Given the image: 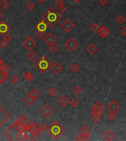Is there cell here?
Listing matches in <instances>:
<instances>
[{
    "mask_svg": "<svg viewBox=\"0 0 126 141\" xmlns=\"http://www.w3.org/2000/svg\"><path fill=\"white\" fill-rule=\"evenodd\" d=\"M43 21H44L50 27H54L62 18V16L54 7H51L41 16Z\"/></svg>",
    "mask_w": 126,
    "mask_h": 141,
    "instance_id": "6da1fadb",
    "label": "cell"
},
{
    "mask_svg": "<svg viewBox=\"0 0 126 141\" xmlns=\"http://www.w3.org/2000/svg\"><path fill=\"white\" fill-rule=\"evenodd\" d=\"M46 131L53 139L58 140L66 132V129L58 121H55L53 123H52L51 125L47 127Z\"/></svg>",
    "mask_w": 126,
    "mask_h": 141,
    "instance_id": "7a4b0ae2",
    "label": "cell"
},
{
    "mask_svg": "<svg viewBox=\"0 0 126 141\" xmlns=\"http://www.w3.org/2000/svg\"><path fill=\"white\" fill-rule=\"evenodd\" d=\"M35 67L43 74H45L49 68L52 67V63L47 60V58L44 56L41 57V58L35 64Z\"/></svg>",
    "mask_w": 126,
    "mask_h": 141,
    "instance_id": "3957f363",
    "label": "cell"
},
{
    "mask_svg": "<svg viewBox=\"0 0 126 141\" xmlns=\"http://www.w3.org/2000/svg\"><path fill=\"white\" fill-rule=\"evenodd\" d=\"M64 47L65 48L69 50V51H73L75 49H76L78 47V43L73 38H69L65 43H64Z\"/></svg>",
    "mask_w": 126,
    "mask_h": 141,
    "instance_id": "277c9868",
    "label": "cell"
},
{
    "mask_svg": "<svg viewBox=\"0 0 126 141\" xmlns=\"http://www.w3.org/2000/svg\"><path fill=\"white\" fill-rule=\"evenodd\" d=\"M61 27L62 28L63 31L66 32V33H69L75 28V24L69 19H66L61 24Z\"/></svg>",
    "mask_w": 126,
    "mask_h": 141,
    "instance_id": "5b68a950",
    "label": "cell"
},
{
    "mask_svg": "<svg viewBox=\"0 0 126 141\" xmlns=\"http://www.w3.org/2000/svg\"><path fill=\"white\" fill-rule=\"evenodd\" d=\"M22 45L27 50H32L34 47L36 46V42L31 37L29 36L24 41V42L22 43Z\"/></svg>",
    "mask_w": 126,
    "mask_h": 141,
    "instance_id": "8992f818",
    "label": "cell"
},
{
    "mask_svg": "<svg viewBox=\"0 0 126 141\" xmlns=\"http://www.w3.org/2000/svg\"><path fill=\"white\" fill-rule=\"evenodd\" d=\"M17 132H18L17 129L13 126V125H12L10 127H9V128L7 129V130H6V132H4V135L9 138V140L13 141V140H14V138H13V137L16 138Z\"/></svg>",
    "mask_w": 126,
    "mask_h": 141,
    "instance_id": "52a82bcc",
    "label": "cell"
},
{
    "mask_svg": "<svg viewBox=\"0 0 126 141\" xmlns=\"http://www.w3.org/2000/svg\"><path fill=\"white\" fill-rule=\"evenodd\" d=\"M10 115L0 107V128L4 124L6 121L10 119Z\"/></svg>",
    "mask_w": 126,
    "mask_h": 141,
    "instance_id": "ba28073f",
    "label": "cell"
},
{
    "mask_svg": "<svg viewBox=\"0 0 126 141\" xmlns=\"http://www.w3.org/2000/svg\"><path fill=\"white\" fill-rule=\"evenodd\" d=\"M10 30V27L4 21H0V35L4 36L5 34L8 33Z\"/></svg>",
    "mask_w": 126,
    "mask_h": 141,
    "instance_id": "9c48e42d",
    "label": "cell"
},
{
    "mask_svg": "<svg viewBox=\"0 0 126 141\" xmlns=\"http://www.w3.org/2000/svg\"><path fill=\"white\" fill-rule=\"evenodd\" d=\"M120 107H121L120 105L115 100H112L107 106V108L109 110V111L114 112H117L118 110L120 109Z\"/></svg>",
    "mask_w": 126,
    "mask_h": 141,
    "instance_id": "30bf717a",
    "label": "cell"
},
{
    "mask_svg": "<svg viewBox=\"0 0 126 141\" xmlns=\"http://www.w3.org/2000/svg\"><path fill=\"white\" fill-rule=\"evenodd\" d=\"M41 114H42L44 117L49 118V117H50V116L52 115V113L54 112V110L51 108L50 106L46 105V106H44V107L41 110Z\"/></svg>",
    "mask_w": 126,
    "mask_h": 141,
    "instance_id": "8fae6325",
    "label": "cell"
},
{
    "mask_svg": "<svg viewBox=\"0 0 126 141\" xmlns=\"http://www.w3.org/2000/svg\"><path fill=\"white\" fill-rule=\"evenodd\" d=\"M97 34L103 38H106L109 34H110V30L108 27L103 26L101 27L99 30H97Z\"/></svg>",
    "mask_w": 126,
    "mask_h": 141,
    "instance_id": "7c38bea8",
    "label": "cell"
},
{
    "mask_svg": "<svg viewBox=\"0 0 126 141\" xmlns=\"http://www.w3.org/2000/svg\"><path fill=\"white\" fill-rule=\"evenodd\" d=\"M51 69L55 74H59L63 71V67L61 63H59L58 62H56L55 64L52 65Z\"/></svg>",
    "mask_w": 126,
    "mask_h": 141,
    "instance_id": "4fadbf2b",
    "label": "cell"
},
{
    "mask_svg": "<svg viewBox=\"0 0 126 141\" xmlns=\"http://www.w3.org/2000/svg\"><path fill=\"white\" fill-rule=\"evenodd\" d=\"M44 42L49 46V45H50V44H53V43L55 42L56 38H55L51 32H49V33H48L47 35H44Z\"/></svg>",
    "mask_w": 126,
    "mask_h": 141,
    "instance_id": "5bb4252c",
    "label": "cell"
},
{
    "mask_svg": "<svg viewBox=\"0 0 126 141\" xmlns=\"http://www.w3.org/2000/svg\"><path fill=\"white\" fill-rule=\"evenodd\" d=\"M48 27H49V25L43 20L39 21L35 26V28H36L37 30L41 32H45L46 30H47Z\"/></svg>",
    "mask_w": 126,
    "mask_h": 141,
    "instance_id": "9a60e30c",
    "label": "cell"
},
{
    "mask_svg": "<svg viewBox=\"0 0 126 141\" xmlns=\"http://www.w3.org/2000/svg\"><path fill=\"white\" fill-rule=\"evenodd\" d=\"M91 112H92V115H91V118H92V120L95 123L99 122L100 120L101 119V114H100V113H98V112H95V111L92 110L91 111Z\"/></svg>",
    "mask_w": 126,
    "mask_h": 141,
    "instance_id": "2e32d148",
    "label": "cell"
},
{
    "mask_svg": "<svg viewBox=\"0 0 126 141\" xmlns=\"http://www.w3.org/2000/svg\"><path fill=\"white\" fill-rule=\"evenodd\" d=\"M27 58L31 60V61H35V60H37L38 58V54L34 51V50H31L28 54H27Z\"/></svg>",
    "mask_w": 126,
    "mask_h": 141,
    "instance_id": "e0dca14e",
    "label": "cell"
},
{
    "mask_svg": "<svg viewBox=\"0 0 126 141\" xmlns=\"http://www.w3.org/2000/svg\"><path fill=\"white\" fill-rule=\"evenodd\" d=\"M58 104H59L61 107H66V106L68 105V104L69 103V100L68 99V98H67L66 96L63 95V96H61V97L58 99Z\"/></svg>",
    "mask_w": 126,
    "mask_h": 141,
    "instance_id": "ac0fdd59",
    "label": "cell"
},
{
    "mask_svg": "<svg viewBox=\"0 0 126 141\" xmlns=\"http://www.w3.org/2000/svg\"><path fill=\"white\" fill-rule=\"evenodd\" d=\"M92 110H94L100 114H102L103 112V106L100 102H96L95 105L92 107Z\"/></svg>",
    "mask_w": 126,
    "mask_h": 141,
    "instance_id": "d6986e66",
    "label": "cell"
},
{
    "mask_svg": "<svg viewBox=\"0 0 126 141\" xmlns=\"http://www.w3.org/2000/svg\"><path fill=\"white\" fill-rule=\"evenodd\" d=\"M86 50H87V51H88L89 54H95L96 51H97L98 48L96 47L94 44H90L87 47V48H86Z\"/></svg>",
    "mask_w": 126,
    "mask_h": 141,
    "instance_id": "ffe728a7",
    "label": "cell"
},
{
    "mask_svg": "<svg viewBox=\"0 0 126 141\" xmlns=\"http://www.w3.org/2000/svg\"><path fill=\"white\" fill-rule=\"evenodd\" d=\"M0 69H1V70L2 71V72L4 73L6 75H7V74L11 71V68H10L8 65L4 64V63L0 66Z\"/></svg>",
    "mask_w": 126,
    "mask_h": 141,
    "instance_id": "44dd1931",
    "label": "cell"
},
{
    "mask_svg": "<svg viewBox=\"0 0 126 141\" xmlns=\"http://www.w3.org/2000/svg\"><path fill=\"white\" fill-rule=\"evenodd\" d=\"M114 137V135L111 132L110 130H107V131L104 133V135H103L104 139L107 141H111V140H113Z\"/></svg>",
    "mask_w": 126,
    "mask_h": 141,
    "instance_id": "7402d4cb",
    "label": "cell"
},
{
    "mask_svg": "<svg viewBox=\"0 0 126 141\" xmlns=\"http://www.w3.org/2000/svg\"><path fill=\"white\" fill-rule=\"evenodd\" d=\"M23 76H24V79H25L27 82H32V80L34 79V76L32 74L30 71H26L24 73V75H23Z\"/></svg>",
    "mask_w": 126,
    "mask_h": 141,
    "instance_id": "603a6c76",
    "label": "cell"
},
{
    "mask_svg": "<svg viewBox=\"0 0 126 141\" xmlns=\"http://www.w3.org/2000/svg\"><path fill=\"white\" fill-rule=\"evenodd\" d=\"M24 137H25V139L27 140V141H30V140H32V138H33L34 136V133L32 132L31 130L30 129H27L26 131L24 132Z\"/></svg>",
    "mask_w": 126,
    "mask_h": 141,
    "instance_id": "cb8c5ba5",
    "label": "cell"
},
{
    "mask_svg": "<svg viewBox=\"0 0 126 141\" xmlns=\"http://www.w3.org/2000/svg\"><path fill=\"white\" fill-rule=\"evenodd\" d=\"M24 101L26 102V104H27L28 105H32L34 103H35V99L31 96L30 94L25 98V99H24Z\"/></svg>",
    "mask_w": 126,
    "mask_h": 141,
    "instance_id": "d4e9b609",
    "label": "cell"
},
{
    "mask_svg": "<svg viewBox=\"0 0 126 141\" xmlns=\"http://www.w3.org/2000/svg\"><path fill=\"white\" fill-rule=\"evenodd\" d=\"M10 3L8 2L7 0H2L1 2H0V7L3 10H7L9 7H10Z\"/></svg>",
    "mask_w": 126,
    "mask_h": 141,
    "instance_id": "484cf974",
    "label": "cell"
},
{
    "mask_svg": "<svg viewBox=\"0 0 126 141\" xmlns=\"http://www.w3.org/2000/svg\"><path fill=\"white\" fill-rule=\"evenodd\" d=\"M69 69L72 72L76 73V72H78L79 70H80V65L77 63H73L69 66Z\"/></svg>",
    "mask_w": 126,
    "mask_h": 141,
    "instance_id": "4316f807",
    "label": "cell"
},
{
    "mask_svg": "<svg viewBox=\"0 0 126 141\" xmlns=\"http://www.w3.org/2000/svg\"><path fill=\"white\" fill-rule=\"evenodd\" d=\"M49 49L51 52L52 53H55L58 49H59V47L55 44V43H53L50 45H49Z\"/></svg>",
    "mask_w": 126,
    "mask_h": 141,
    "instance_id": "83f0119b",
    "label": "cell"
},
{
    "mask_svg": "<svg viewBox=\"0 0 126 141\" xmlns=\"http://www.w3.org/2000/svg\"><path fill=\"white\" fill-rule=\"evenodd\" d=\"M90 133H91V129L87 126H84L80 130V134L81 135H86V134H90Z\"/></svg>",
    "mask_w": 126,
    "mask_h": 141,
    "instance_id": "f1b7e54d",
    "label": "cell"
},
{
    "mask_svg": "<svg viewBox=\"0 0 126 141\" xmlns=\"http://www.w3.org/2000/svg\"><path fill=\"white\" fill-rule=\"evenodd\" d=\"M30 95H31V96H32L35 100L40 96V95H41V94H40V92L38 91V90H36V89H32L31 91V92L30 93Z\"/></svg>",
    "mask_w": 126,
    "mask_h": 141,
    "instance_id": "f546056e",
    "label": "cell"
},
{
    "mask_svg": "<svg viewBox=\"0 0 126 141\" xmlns=\"http://www.w3.org/2000/svg\"><path fill=\"white\" fill-rule=\"evenodd\" d=\"M107 118H108L109 121H114V120L117 118L116 112L110 111V112L107 114Z\"/></svg>",
    "mask_w": 126,
    "mask_h": 141,
    "instance_id": "4dcf8cb0",
    "label": "cell"
},
{
    "mask_svg": "<svg viewBox=\"0 0 126 141\" xmlns=\"http://www.w3.org/2000/svg\"><path fill=\"white\" fill-rule=\"evenodd\" d=\"M16 139L18 140V141H23L24 139H25V137H24V133L23 131H20V132H18L17 134H16Z\"/></svg>",
    "mask_w": 126,
    "mask_h": 141,
    "instance_id": "1f68e13d",
    "label": "cell"
},
{
    "mask_svg": "<svg viewBox=\"0 0 126 141\" xmlns=\"http://www.w3.org/2000/svg\"><path fill=\"white\" fill-rule=\"evenodd\" d=\"M47 93L49 95V96H51V97H54V96L57 94V91H56V89H55V88L51 87V88L48 90Z\"/></svg>",
    "mask_w": 126,
    "mask_h": 141,
    "instance_id": "d6a6232c",
    "label": "cell"
},
{
    "mask_svg": "<svg viewBox=\"0 0 126 141\" xmlns=\"http://www.w3.org/2000/svg\"><path fill=\"white\" fill-rule=\"evenodd\" d=\"M116 20H117V21L120 24H123L125 23L126 18L124 16H123V15H120V16H117V18Z\"/></svg>",
    "mask_w": 126,
    "mask_h": 141,
    "instance_id": "836d02e7",
    "label": "cell"
},
{
    "mask_svg": "<svg viewBox=\"0 0 126 141\" xmlns=\"http://www.w3.org/2000/svg\"><path fill=\"white\" fill-rule=\"evenodd\" d=\"M30 130H31L32 132L35 134L36 132H38V126H37L35 123H32L31 125L30 126Z\"/></svg>",
    "mask_w": 126,
    "mask_h": 141,
    "instance_id": "e575fe53",
    "label": "cell"
},
{
    "mask_svg": "<svg viewBox=\"0 0 126 141\" xmlns=\"http://www.w3.org/2000/svg\"><path fill=\"white\" fill-rule=\"evenodd\" d=\"M9 45V41H7L6 39L3 38L0 41V47L1 48H6Z\"/></svg>",
    "mask_w": 126,
    "mask_h": 141,
    "instance_id": "d590c367",
    "label": "cell"
},
{
    "mask_svg": "<svg viewBox=\"0 0 126 141\" xmlns=\"http://www.w3.org/2000/svg\"><path fill=\"white\" fill-rule=\"evenodd\" d=\"M7 76L4 73L2 72V71L0 69V84H2L6 79H7Z\"/></svg>",
    "mask_w": 126,
    "mask_h": 141,
    "instance_id": "8d00e7d4",
    "label": "cell"
},
{
    "mask_svg": "<svg viewBox=\"0 0 126 141\" xmlns=\"http://www.w3.org/2000/svg\"><path fill=\"white\" fill-rule=\"evenodd\" d=\"M44 32H41V31H38L37 30V32L35 33V36L38 38V39H41L44 37Z\"/></svg>",
    "mask_w": 126,
    "mask_h": 141,
    "instance_id": "74e56055",
    "label": "cell"
},
{
    "mask_svg": "<svg viewBox=\"0 0 126 141\" xmlns=\"http://www.w3.org/2000/svg\"><path fill=\"white\" fill-rule=\"evenodd\" d=\"M72 92L75 94V95H79V94L82 92V89H81V88H80V87H79V86L77 85V86L74 87V88L72 89Z\"/></svg>",
    "mask_w": 126,
    "mask_h": 141,
    "instance_id": "f35d334b",
    "label": "cell"
},
{
    "mask_svg": "<svg viewBox=\"0 0 126 141\" xmlns=\"http://www.w3.org/2000/svg\"><path fill=\"white\" fill-rule=\"evenodd\" d=\"M69 104H70V106H71L72 107L75 108V107H76L78 106V101H77L75 98H73V99H72V100L69 101Z\"/></svg>",
    "mask_w": 126,
    "mask_h": 141,
    "instance_id": "ab89813d",
    "label": "cell"
},
{
    "mask_svg": "<svg viewBox=\"0 0 126 141\" xmlns=\"http://www.w3.org/2000/svg\"><path fill=\"white\" fill-rule=\"evenodd\" d=\"M41 131H40V130H38V132H36L35 134H34V136H33V138H32V141H36V140H38V138H39V137L41 135Z\"/></svg>",
    "mask_w": 126,
    "mask_h": 141,
    "instance_id": "60d3db41",
    "label": "cell"
},
{
    "mask_svg": "<svg viewBox=\"0 0 126 141\" xmlns=\"http://www.w3.org/2000/svg\"><path fill=\"white\" fill-rule=\"evenodd\" d=\"M10 82L12 83V84H16L18 82V78L16 77V75H13V76H11L10 77Z\"/></svg>",
    "mask_w": 126,
    "mask_h": 141,
    "instance_id": "b9f144b4",
    "label": "cell"
},
{
    "mask_svg": "<svg viewBox=\"0 0 126 141\" xmlns=\"http://www.w3.org/2000/svg\"><path fill=\"white\" fill-rule=\"evenodd\" d=\"M26 7H27V8L28 9V10H33L34 8H35V4L32 2V1H30V2H28L27 4V5H26Z\"/></svg>",
    "mask_w": 126,
    "mask_h": 141,
    "instance_id": "7bdbcfd3",
    "label": "cell"
},
{
    "mask_svg": "<svg viewBox=\"0 0 126 141\" xmlns=\"http://www.w3.org/2000/svg\"><path fill=\"white\" fill-rule=\"evenodd\" d=\"M47 129V126L45 125L44 123H41L40 125L38 126V129H39L40 131H41V132H44V131H46Z\"/></svg>",
    "mask_w": 126,
    "mask_h": 141,
    "instance_id": "ee69618b",
    "label": "cell"
},
{
    "mask_svg": "<svg viewBox=\"0 0 126 141\" xmlns=\"http://www.w3.org/2000/svg\"><path fill=\"white\" fill-rule=\"evenodd\" d=\"M98 27H99V25L97 24V23H92L90 26V28L92 29V30L93 31H97L98 30Z\"/></svg>",
    "mask_w": 126,
    "mask_h": 141,
    "instance_id": "f6af8a7d",
    "label": "cell"
},
{
    "mask_svg": "<svg viewBox=\"0 0 126 141\" xmlns=\"http://www.w3.org/2000/svg\"><path fill=\"white\" fill-rule=\"evenodd\" d=\"M4 39H6L7 41H12V39H13V36L10 35V34H8V33H7V34H5L4 35Z\"/></svg>",
    "mask_w": 126,
    "mask_h": 141,
    "instance_id": "bcb514c9",
    "label": "cell"
},
{
    "mask_svg": "<svg viewBox=\"0 0 126 141\" xmlns=\"http://www.w3.org/2000/svg\"><path fill=\"white\" fill-rule=\"evenodd\" d=\"M66 10H67V8H66V7H65L64 5H62V6H61V7H58V11H59L61 13H64L66 11Z\"/></svg>",
    "mask_w": 126,
    "mask_h": 141,
    "instance_id": "7dc6e473",
    "label": "cell"
},
{
    "mask_svg": "<svg viewBox=\"0 0 126 141\" xmlns=\"http://www.w3.org/2000/svg\"><path fill=\"white\" fill-rule=\"evenodd\" d=\"M13 125V126H14L16 129H17V131H18V132H20V131H21V130H22V127H23V126H21V125H19V124H16V122H15V123H14Z\"/></svg>",
    "mask_w": 126,
    "mask_h": 141,
    "instance_id": "c3c4849f",
    "label": "cell"
},
{
    "mask_svg": "<svg viewBox=\"0 0 126 141\" xmlns=\"http://www.w3.org/2000/svg\"><path fill=\"white\" fill-rule=\"evenodd\" d=\"M55 3L58 7H61L62 5H64V1L63 0H56Z\"/></svg>",
    "mask_w": 126,
    "mask_h": 141,
    "instance_id": "681fc988",
    "label": "cell"
},
{
    "mask_svg": "<svg viewBox=\"0 0 126 141\" xmlns=\"http://www.w3.org/2000/svg\"><path fill=\"white\" fill-rule=\"evenodd\" d=\"M108 2H109L108 0H99V4L103 7H105L108 4Z\"/></svg>",
    "mask_w": 126,
    "mask_h": 141,
    "instance_id": "f907efd6",
    "label": "cell"
},
{
    "mask_svg": "<svg viewBox=\"0 0 126 141\" xmlns=\"http://www.w3.org/2000/svg\"><path fill=\"white\" fill-rule=\"evenodd\" d=\"M89 138H90V134L82 135V139H83V141H89Z\"/></svg>",
    "mask_w": 126,
    "mask_h": 141,
    "instance_id": "816d5d0a",
    "label": "cell"
},
{
    "mask_svg": "<svg viewBox=\"0 0 126 141\" xmlns=\"http://www.w3.org/2000/svg\"><path fill=\"white\" fill-rule=\"evenodd\" d=\"M120 33H121L123 35L126 36V27H123V28L121 29V30H120Z\"/></svg>",
    "mask_w": 126,
    "mask_h": 141,
    "instance_id": "f5cc1de1",
    "label": "cell"
},
{
    "mask_svg": "<svg viewBox=\"0 0 126 141\" xmlns=\"http://www.w3.org/2000/svg\"><path fill=\"white\" fill-rule=\"evenodd\" d=\"M75 141H83V139H82V135L81 134H80V135L76 136Z\"/></svg>",
    "mask_w": 126,
    "mask_h": 141,
    "instance_id": "db71d44e",
    "label": "cell"
},
{
    "mask_svg": "<svg viewBox=\"0 0 126 141\" xmlns=\"http://www.w3.org/2000/svg\"><path fill=\"white\" fill-rule=\"evenodd\" d=\"M3 16H4V13H3L1 10H0V19H1Z\"/></svg>",
    "mask_w": 126,
    "mask_h": 141,
    "instance_id": "11a10c76",
    "label": "cell"
},
{
    "mask_svg": "<svg viewBox=\"0 0 126 141\" xmlns=\"http://www.w3.org/2000/svg\"><path fill=\"white\" fill-rule=\"evenodd\" d=\"M3 60H2V59H1V57H0V66H1V65H2V64H3Z\"/></svg>",
    "mask_w": 126,
    "mask_h": 141,
    "instance_id": "9f6ffc18",
    "label": "cell"
},
{
    "mask_svg": "<svg viewBox=\"0 0 126 141\" xmlns=\"http://www.w3.org/2000/svg\"><path fill=\"white\" fill-rule=\"evenodd\" d=\"M38 2H40V3H44L46 0H37Z\"/></svg>",
    "mask_w": 126,
    "mask_h": 141,
    "instance_id": "6f0895ef",
    "label": "cell"
},
{
    "mask_svg": "<svg viewBox=\"0 0 126 141\" xmlns=\"http://www.w3.org/2000/svg\"><path fill=\"white\" fill-rule=\"evenodd\" d=\"M75 1L76 2H80V1L81 0H75Z\"/></svg>",
    "mask_w": 126,
    "mask_h": 141,
    "instance_id": "680465c9",
    "label": "cell"
}]
</instances>
